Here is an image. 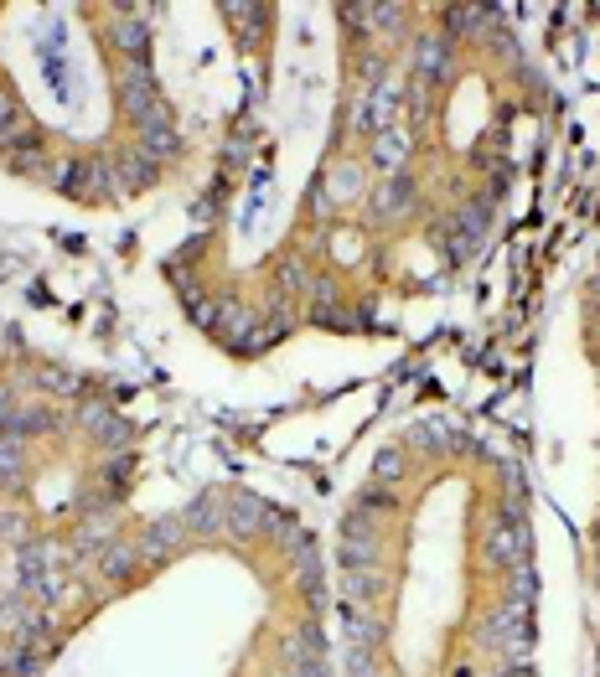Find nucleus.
Instances as JSON below:
<instances>
[{"label":"nucleus","instance_id":"nucleus-1","mask_svg":"<svg viewBox=\"0 0 600 677\" xmlns=\"http://www.w3.org/2000/svg\"><path fill=\"white\" fill-rule=\"evenodd\" d=\"M414 68H419V78H425V83H445L450 73H456V57H450V47L440 37H425V42H419Z\"/></svg>","mask_w":600,"mask_h":677},{"label":"nucleus","instance_id":"nucleus-2","mask_svg":"<svg viewBox=\"0 0 600 677\" xmlns=\"http://www.w3.org/2000/svg\"><path fill=\"white\" fill-rule=\"evenodd\" d=\"M409 202H414V187H409V181H383V187L373 192V212H383V218L404 212Z\"/></svg>","mask_w":600,"mask_h":677},{"label":"nucleus","instance_id":"nucleus-3","mask_svg":"<svg viewBox=\"0 0 600 677\" xmlns=\"http://www.w3.org/2000/svg\"><path fill=\"white\" fill-rule=\"evenodd\" d=\"M109 32H114V42H119V47H125V52L135 57V47L145 42V21H140L135 11H114V16H109Z\"/></svg>","mask_w":600,"mask_h":677},{"label":"nucleus","instance_id":"nucleus-4","mask_svg":"<svg viewBox=\"0 0 600 677\" xmlns=\"http://www.w3.org/2000/svg\"><path fill=\"white\" fill-rule=\"evenodd\" d=\"M373 161H378V166H388V171L404 166V161H409V140H404V135H394V130L373 135Z\"/></svg>","mask_w":600,"mask_h":677},{"label":"nucleus","instance_id":"nucleus-5","mask_svg":"<svg viewBox=\"0 0 600 677\" xmlns=\"http://www.w3.org/2000/svg\"><path fill=\"white\" fill-rule=\"evenodd\" d=\"M11 125H16V99H11V94H0V140L11 135Z\"/></svg>","mask_w":600,"mask_h":677},{"label":"nucleus","instance_id":"nucleus-6","mask_svg":"<svg viewBox=\"0 0 600 677\" xmlns=\"http://www.w3.org/2000/svg\"><path fill=\"white\" fill-rule=\"evenodd\" d=\"M399 466H404V460H399V450H388V455H378V476H388V481H399V476H404Z\"/></svg>","mask_w":600,"mask_h":677}]
</instances>
